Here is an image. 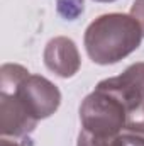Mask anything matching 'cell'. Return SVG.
<instances>
[{
    "label": "cell",
    "mask_w": 144,
    "mask_h": 146,
    "mask_svg": "<svg viewBox=\"0 0 144 146\" xmlns=\"http://www.w3.org/2000/svg\"><path fill=\"white\" fill-rule=\"evenodd\" d=\"M143 29L131 14L112 12L97 17L85 31L87 54L97 65H114L134 53L143 41Z\"/></svg>",
    "instance_id": "obj_1"
},
{
    "label": "cell",
    "mask_w": 144,
    "mask_h": 146,
    "mask_svg": "<svg viewBox=\"0 0 144 146\" xmlns=\"http://www.w3.org/2000/svg\"><path fill=\"white\" fill-rule=\"evenodd\" d=\"M127 109L112 94L95 88L80 106L81 127L105 138H115L126 129Z\"/></svg>",
    "instance_id": "obj_2"
},
{
    "label": "cell",
    "mask_w": 144,
    "mask_h": 146,
    "mask_svg": "<svg viewBox=\"0 0 144 146\" xmlns=\"http://www.w3.org/2000/svg\"><path fill=\"white\" fill-rule=\"evenodd\" d=\"M15 94L37 121L51 117L61 104L59 88L41 75H27L15 88Z\"/></svg>",
    "instance_id": "obj_3"
},
{
    "label": "cell",
    "mask_w": 144,
    "mask_h": 146,
    "mask_svg": "<svg viewBox=\"0 0 144 146\" xmlns=\"http://www.w3.org/2000/svg\"><path fill=\"white\" fill-rule=\"evenodd\" d=\"M95 88L115 95L126 109H132L144 100V61L132 63L117 76L98 82Z\"/></svg>",
    "instance_id": "obj_4"
},
{
    "label": "cell",
    "mask_w": 144,
    "mask_h": 146,
    "mask_svg": "<svg viewBox=\"0 0 144 146\" xmlns=\"http://www.w3.org/2000/svg\"><path fill=\"white\" fill-rule=\"evenodd\" d=\"M37 122L15 90L9 94L0 92V134L3 138H24L36 129Z\"/></svg>",
    "instance_id": "obj_5"
},
{
    "label": "cell",
    "mask_w": 144,
    "mask_h": 146,
    "mask_svg": "<svg viewBox=\"0 0 144 146\" xmlns=\"http://www.w3.org/2000/svg\"><path fill=\"white\" fill-rule=\"evenodd\" d=\"M42 58L46 68L61 78L75 76L81 66L78 48L75 41L66 36H56L49 39L44 48Z\"/></svg>",
    "instance_id": "obj_6"
},
{
    "label": "cell",
    "mask_w": 144,
    "mask_h": 146,
    "mask_svg": "<svg viewBox=\"0 0 144 146\" xmlns=\"http://www.w3.org/2000/svg\"><path fill=\"white\" fill-rule=\"evenodd\" d=\"M27 75H31V73L22 65H17V63L2 65V68H0V92L2 94L14 92Z\"/></svg>",
    "instance_id": "obj_7"
},
{
    "label": "cell",
    "mask_w": 144,
    "mask_h": 146,
    "mask_svg": "<svg viewBox=\"0 0 144 146\" xmlns=\"http://www.w3.org/2000/svg\"><path fill=\"white\" fill-rule=\"evenodd\" d=\"M124 131L144 136V100L141 104H137L136 107L127 110V119H126V129Z\"/></svg>",
    "instance_id": "obj_8"
},
{
    "label": "cell",
    "mask_w": 144,
    "mask_h": 146,
    "mask_svg": "<svg viewBox=\"0 0 144 146\" xmlns=\"http://www.w3.org/2000/svg\"><path fill=\"white\" fill-rule=\"evenodd\" d=\"M85 10L83 0H58V14L65 21H75L78 19Z\"/></svg>",
    "instance_id": "obj_9"
},
{
    "label": "cell",
    "mask_w": 144,
    "mask_h": 146,
    "mask_svg": "<svg viewBox=\"0 0 144 146\" xmlns=\"http://www.w3.org/2000/svg\"><path fill=\"white\" fill-rule=\"evenodd\" d=\"M76 146H114V138L105 136H97L87 129H81L78 134Z\"/></svg>",
    "instance_id": "obj_10"
},
{
    "label": "cell",
    "mask_w": 144,
    "mask_h": 146,
    "mask_svg": "<svg viewBox=\"0 0 144 146\" xmlns=\"http://www.w3.org/2000/svg\"><path fill=\"white\" fill-rule=\"evenodd\" d=\"M114 146H144V136L134 133H120L114 138Z\"/></svg>",
    "instance_id": "obj_11"
},
{
    "label": "cell",
    "mask_w": 144,
    "mask_h": 146,
    "mask_svg": "<svg viewBox=\"0 0 144 146\" xmlns=\"http://www.w3.org/2000/svg\"><path fill=\"white\" fill-rule=\"evenodd\" d=\"M131 15L139 22L141 29H143V36H144V0H134L131 5Z\"/></svg>",
    "instance_id": "obj_12"
},
{
    "label": "cell",
    "mask_w": 144,
    "mask_h": 146,
    "mask_svg": "<svg viewBox=\"0 0 144 146\" xmlns=\"http://www.w3.org/2000/svg\"><path fill=\"white\" fill-rule=\"evenodd\" d=\"M0 146H22V145H19L17 141H10L7 138H2L0 139Z\"/></svg>",
    "instance_id": "obj_13"
},
{
    "label": "cell",
    "mask_w": 144,
    "mask_h": 146,
    "mask_svg": "<svg viewBox=\"0 0 144 146\" xmlns=\"http://www.w3.org/2000/svg\"><path fill=\"white\" fill-rule=\"evenodd\" d=\"M93 2H100V3H110V2H115V0H93Z\"/></svg>",
    "instance_id": "obj_14"
}]
</instances>
